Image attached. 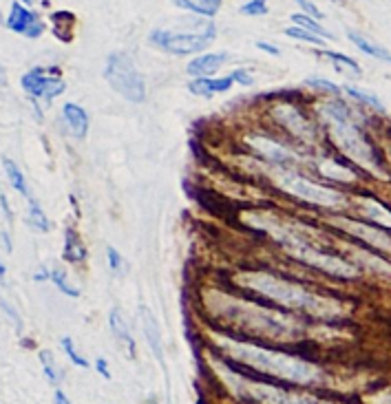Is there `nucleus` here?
<instances>
[{"label": "nucleus", "instance_id": "1", "mask_svg": "<svg viewBox=\"0 0 391 404\" xmlns=\"http://www.w3.org/2000/svg\"><path fill=\"white\" fill-rule=\"evenodd\" d=\"M221 349L228 356L241 361L243 365L274 378L292 380V383H318L320 380V371L314 365L303 363L292 356H285L281 351H270L263 347H252V345H241V343H223Z\"/></svg>", "mask_w": 391, "mask_h": 404}, {"label": "nucleus", "instance_id": "2", "mask_svg": "<svg viewBox=\"0 0 391 404\" xmlns=\"http://www.w3.org/2000/svg\"><path fill=\"white\" fill-rule=\"evenodd\" d=\"M325 118L332 126V138H334L336 146L347 155L352 162H356L358 166L372 170L376 175H385V166H382L378 150L374 148V144L370 140H367V135L354 124L347 106L338 100L327 102Z\"/></svg>", "mask_w": 391, "mask_h": 404}, {"label": "nucleus", "instance_id": "3", "mask_svg": "<svg viewBox=\"0 0 391 404\" xmlns=\"http://www.w3.org/2000/svg\"><path fill=\"white\" fill-rule=\"evenodd\" d=\"M243 285L257 289L259 294L272 299L274 303H279L283 307L303 309V311L314 314L318 318H334L340 309L336 303H332L327 299H320V296L312 294V291L298 287L290 281H283L279 276H272V274H248L243 279Z\"/></svg>", "mask_w": 391, "mask_h": 404}, {"label": "nucleus", "instance_id": "4", "mask_svg": "<svg viewBox=\"0 0 391 404\" xmlns=\"http://www.w3.org/2000/svg\"><path fill=\"white\" fill-rule=\"evenodd\" d=\"M104 78L111 84L113 91L120 93L124 100H128L133 104H142L146 100L144 78H142L140 71H137V66L131 60V56H126L122 51L111 53L108 60H106Z\"/></svg>", "mask_w": 391, "mask_h": 404}, {"label": "nucleus", "instance_id": "5", "mask_svg": "<svg viewBox=\"0 0 391 404\" xmlns=\"http://www.w3.org/2000/svg\"><path fill=\"white\" fill-rule=\"evenodd\" d=\"M285 245H288V250L296 257V259H301L305 261L308 265L316 267V269H323V272L327 274H334V276H342V279H354L358 274V269L347 263V261H342L334 254H327L323 250H318L314 248V245L301 241L298 237H283L281 239Z\"/></svg>", "mask_w": 391, "mask_h": 404}, {"label": "nucleus", "instance_id": "6", "mask_svg": "<svg viewBox=\"0 0 391 404\" xmlns=\"http://www.w3.org/2000/svg\"><path fill=\"white\" fill-rule=\"evenodd\" d=\"M215 38V25H210L201 33H175L168 29H155L151 33V42L162 51H168L173 56H191L197 51H203Z\"/></svg>", "mask_w": 391, "mask_h": 404}, {"label": "nucleus", "instance_id": "7", "mask_svg": "<svg viewBox=\"0 0 391 404\" xmlns=\"http://www.w3.org/2000/svg\"><path fill=\"white\" fill-rule=\"evenodd\" d=\"M283 188L290 190L294 197L303 199V201H310V204H316V206H330V208H336V206H342L345 204V197L334 190V188H327V186H318V184H312L310 179L305 177H298V175H290L283 179Z\"/></svg>", "mask_w": 391, "mask_h": 404}, {"label": "nucleus", "instance_id": "8", "mask_svg": "<svg viewBox=\"0 0 391 404\" xmlns=\"http://www.w3.org/2000/svg\"><path fill=\"white\" fill-rule=\"evenodd\" d=\"M22 88L31 95V98H42V100H54L60 93H64L66 82L62 80L58 69H44V66H38V69H31L29 73L22 76L20 80Z\"/></svg>", "mask_w": 391, "mask_h": 404}, {"label": "nucleus", "instance_id": "9", "mask_svg": "<svg viewBox=\"0 0 391 404\" xmlns=\"http://www.w3.org/2000/svg\"><path fill=\"white\" fill-rule=\"evenodd\" d=\"M243 395L252 398L257 404H327L320 402L316 398H308V395H292L285 393L281 389L274 387H263V385H252V387H243Z\"/></svg>", "mask_w": 391, "mask_h": 404}, {"label": "nucleus", "instance_id": "10", "mask_svg": "<svg viewBox=\"0 0 391 404\" xmlns=\"http://www.w3.org/2000/svg\"><path fill=\"white\" fill-rule=\"evenodd\" d=\"M7 27L14 33L27 36V38H38L44 31V25L40 22L38 14L31 11L25 3H18V0L11 5L9 18H7Z\"/></svg>", "mask_w": 391, "mask_h": 404}, {"label": "nucleus", "instance_id": "11", "mask_svg": "<svg viewBox=\"0 0 391 404\" xmlns=\"http://www.w3.org/2000/svg\"><path fill=\"white\" fill-rule=\"evenodd\" d=\"M338 226L345 232H350L352 237L374 245V248L391 252V239H389V234L382 232V228L374 226V223H370V221H340Z\"/></svg>", "mask_w": 391, "mask_h": 404}, {"label": "nucleus", "instance_id": "12", "mask_svg": "<svg viewBox=\"0 0 391 404\" xmlns=\"http://www.w3.org/2000/svg\"><path fill=\"white\" fill-rule=\"evenodd\" d=\"M140 321H142V329H144V336H146V341H148V347H151V351L155 353L157 363L162 365V369H164V367H166V363H164L162 331H159L157 321H155V316H153V311H151L146 305H142V307H140Z\"/></svg>", "mask_w": 391, "mask_h": 404}, {"label": "nucleus", "instance_id": "13", "mask_svg": "<svg viewBox=\"0 0 391 404\" xmlns=\"http://www.w3.org/2000/svg\"><path fill=\"white\" fill-rule=\"evenodd\" d=\"M235 84L233 76H225V78H195L188 84V91L197 98H213L217 93H225L230 91V86Z\"/></svg>", "mask_w": 391, "mask_h": 404}, {"label": "nucleus", "instance_id": "14", "mask_svg": "<svg viewBox=\"0 0 391 404\" xmlns=\"http://www.w3.org/2000/svg\"><path fill=\"white\" fill-rule=\"evenodd\" d=\"M62 118L68 126V130H71L73 138L78 140H84L86 133H88V113L80 106V104H73L68 102L62 106Z\"/></svg>", "mask_w": 391, "mask_h": 404}, {"label": "nucleus", "instance_id": "15", "mask_svg": "<svg viewBox=\"0 0 391 404\" xmlns=\"http://www.w3.org/2000/svg\"><path fill=\"white\" fill-rule=\"evenodd\" d=\"M223 62H225L223 53H203L188 62L186 71L195 78H210L213 73H217L221 69Z\"/></svg>", "mask_w": 391, "mask_h": 404}, {"label": "nucleus", "instance_id": "16", "mask_svg": "<svg viewBox=\"0 0 391 404\" xmlns=\"http://www.w3.org/2000/svg\"><path fill=\"white\" fill-rule=\"evenodd\" d=\"M62 259L66 263H82L86 259V248H84V243L80 239V234L73 230V228H66L64 230V248H62Z\"/></svg>", "mask_w": 391, "mask_h": 404}, {"label": "nucleus", "instance_id": "17", "mask_svg": "<svg viewBox=\"0 0 391 404\" xmlns=\"http://www.w3.org/2000/svg\"><path fill=\"white\" fill-rule=\"evenodd\" d=\"M108 325H111V331H113L115 338L122 341V343L126 345L128 356H131V358H135V353H137V349H135V341H133L131 329H128V325L124 323L122 314H120L118 309H111V314H108Z\"/></svg>", "mask_w": 391, "mask_h": 404}, {"label": "nucleus", "instance_id": "18", "mask_svg": "<svg viewBox=\"0 0 391 404\" xmlns=\"http://www.w3.org/2000/svg\"><path fill=\"white\" fill-rule=\"evenodd\" d=\"M347 38L356 44V47H358L365 56H372V58H376V60H382V62H389V64H391V51H387L382 44H376V42H372L370 38H365V36H360V33H356V31H347Z\"/></svg>", "mask_w": 391, "mask_h": 404}, {"label": "nucleus", "instance_id": "19", "mask_svg": "<svg viewBox=\"0 0 391 404\" xmlns=\"http://www.w3.org/2000/svg\"><path fill=\"white\" fill-rule=\"evenodd\" d=\"M365 219L374 223V226H385V228H391V210L380 204V201H362V206H360Z\"/></svg>", "mask_w": 391, "mask_h": 404}, {"label": "nucleus", "instance_id": "20", "mask_svg": "<svg viewBox=\"0 0 391 404\" xmlns=\"http://www.w3.org/2000/svg\"><path fill=\"white\" fill-rule=\"evenodd\" d=\"M27 226L36 232H49L51 230V223L44 214V210L40 208V204L36 199L29 197V212H27Z\"/></svg>", "mask_w": 391, "mask_h": 404}, {"label": "nucleus", "instance_id": "21", "mask_svg": "<svg viewBox=\"0 0 391 404\" xmlns=\"http://www.w3.org/2000/svg\"><path fill=\"white\" fill-rule=\"evenodd\" d=\"M279 113H283V115H288V120L285 118H281V120H285L288 122V128L290 130H294L296 135H301V138H310V124H308V120L298 113V110H292V106H285V108H279Z\"/></svg>", "mask_w": 391, "mask_h": 404}, {"label": "nucleus", "instance_id": "22", "mask_svg": "<svg viewBox=\"0 0 391 404\" xmlns=\"http://www.w3.org/2000/svg\"><path fill=\"white\" fill-rule=\"evenodd\" d=\"M342 91L347 93L350 98H354L356 102H360V104H365V106H370V108H374V110H378V113H385V106H382V102L374 95V93H370V91H362V88H358V86H342Z\"/></svg>", "mask_w": 391, "mask_h": 404}, {"label": "nucleus", "instance_id": "23", "mask_svg": "<svg viewBox=\"0 0 391 404\" xmlns=\"http://www.w3.org/2000/svg\"><path fill=\"white\" fill-rule=\"evenodd\" d=\"M3 166H5V172H7V179H9V184L14 186V190H18L22 197H27L29 199V188H27V179L25 175L20 172V168L11 162V160H3Z\"/></svg>", "mask_w": 391, "mask_h": 404}, {"label": "nucleus", "instance_id": "24", "mask_svg": "<svg viewBox=\"0 0 391 404\" xmlns=\"http://www.w3.org/2000/svg\"><path fill=\"white\" fill-rule=\"evenodd\" d=\"M323 56H325L330 62H334V66H336V69H340V71H350V73H354V76H360V73H362L360 64H358L354 58H350V56L336 53V51H323Z\"/></svg>", "mask_w": 391, "mask_h": 404}, {"label": "nucleus", "instance_id": "25", "mask_svg": "<svg viewBox=\"0 0 391 404\" xmlns=\"http://www.w3.org/2000/svg\"><path fill=\"white\" fill-rule=\"evenodd\" d=\"M292 20L296 22V25H301V29H308V31H312V33H316V36H320V38H332V33L330 31H325L323 27L318 25V20H314L312 16H308V14H294L292 16Z\"/></svg>", "mask_w": 391, "mask_h": 404}, {"label": "nucleus", "instance_id": "26", "mask_svg": "<svg viewBox=\"0 0 391 404\" xmlns=\"http://www.w3.org/2000/svg\"><path fill=\"white\" fill-rule=\"evenodd\" d=\"M49 281L62 291V294H66V296H71V299H78L80 296V289L78 287H73L71 283L66 281V272H62V269H51V276H49Z\"/></svg>", "mask_w": 391, "mask_h": 404}, {"label": "nucleus", "instance_id": "27", "mask_svg": "<svg viewBox=\"0 0 391 404\" xmlns=\"http://www.w3.org/2000/svg\"><path fill=\"white\" fill-rule=\"evenodd\" d=\"M259 150L263 152V155H268L272 162H277V164H285L288 160H290V155L279 146V144H274V142H270V140H261L259 142Z\"/></svg>", "mask_w": 391, "mask_h": 404}, {"label": "nucleus", "instance_id": "28", "mask_svg": "<svg viewBox=\"0 0 391 404\" xmlns=\"http://www.w3.org/2000/svg\"><path fill=\"white\" fill-rule=\"evenodd\" d=\"M51 22H54V31H56V36L62 40V36H64L62 29L73 31L76 18H73V14H68V11H56V14L51 16Z\"/></svg>", "mask_w": 391, "mask_h": 404}, {"label": "nucleus", "instance_id": "29", "mask_svg": "<svg viewBox=\"0 0 391 404\" xmlns=\"http://www.w3.org/2000/svg\"><path fill=\"white\" fill-rule=\"evenodd\" d=\"M40 363H42L44 375H47V380H49V383L58 385V383H60V371L56 369V363H54V353H51V351H40Z\"/></svg>", "mask_w": 391, "mask_h": 404}, {"label": "nucleus", "instance_id": "30", "mask_svg": "<svg viewBox=\"0 0 391 404\" xmlns=\"http://www.w3.org/2000/svg\"><path fill=\"white\" fill-rule=\"evenodd\" d=\"M285 36L296 38V40H303V42H310V44H314V47H323V42H325L320 36H316V33H312L308 29H301V27H288Z\"/></svg>", "mask_w": 391, "mask_h": 404}, {"label": "nucleus", "instance_id": "31", "mask_svg": "<svg viewBox=\"0 0 391 404\" xmlns=\"http://www.w3.org/2000/svg\"><path fill=\"white\" fill-rule=\"evenodd\" d=\"M60 345H62L64 353L68 356V361H71L73 365H78V367H82V369H86V367H88V363H86V358L78 353V349H76L73 341H71V338H68V336H66V338H62V341H60Z\"/></svg>", "mask_w": 391, "mask_h": 404}, {"label": "nucleus", "instance_id": "32", "mask_svg": "<svg viewBox=\"0 0 391 404\" xmlns=\"http://www.w3.org/2000/svg\"><path fill=\"white\" fill-rule=\"evenodd\" d=\"M305 82H308V86L318 88V91H325V93H332L334 98H338V95H340V91H342V88H340V86H336L334 82H330V80H325V78H318V76L308 78Z\"/></svg>", "mask_w": 391, "mask_h": 404}, {"label": "nucleus", "instance_id": "33", "mask_svg": "<svg viewBox=\"0 0 391 404\" xmlns=\"http://www.w3.org/2000/svg\"><path fill=\"white\" fill-rule=\"evenodd\" d=\"M241 14L243 16H265L268 14V3L265 0H250L241 7Z\"/></svg>", "mask_w": 391, "mask_h": 404}, {"label": "nucleus", "instance_id": "34", "mask_svg": "<svg viewBox=\"0 0 391 404\" xmlns=\"http://www.w3.org/2000/svg\"><path fill=\"white\" fill-rule=\"evenodd\" d=\"M106 257H108V267H111V272L115 274H120L122 272V267H124V261H122V254L113 248V245H108L106 248Z\"/></svg>", "mask_w": 391, "mask_h": 404}, {"label": "nucleus", "instance_id": "35", "mask_svg": "<svg viewBox=\"0 0 391 404\" xmlns=\"http://www.w3.org/2000/svg\"><path fill=\"white\" fill-rule=\"evenodd\" d=\"M199 5H201V9L205 11V18H213V16L219 11L221 0H199Z\"/></svg>", "mask_w": 391, "mask_h": 404}, {"label": "nucleus", "instance_id": "36", "mask_svg": "<svg viewBox=\"0 0 391 404\" xmlns=\"http://www.w3.org/2000/svg\"><path fill=\"white\" fill-rule=\"evenodd\" d=\"M230 76H233L235 82H239V84H243V86H252V84H255V78H252L245 69H237V71H233Z\"/></svg>", "mask_w": 391, "mask_h": 404}, {"label": "nucleus", "instance_id": "37", "mask_svg": "<svg viewBox=\"0 0 391 404\" xmlns=\"http://www.w3.org/2000/svg\"><path fill=\"white\" fill-rule=\"evenodd\" d=\"M298 7H301L308 16H314V18H323V11H320L314 3H310V0H296Z\"/></svg>", "mask_w": 391, "mask_h": 404}, {"label": "nucleus", "instance_id": "38", "mask_svg": "<svg viewBox=\"0 0 391 404\" xmlns=\"http://www.w3.org/2000/svg\"><path fill=\"white\" fill-rule=\"evenodd\" d=\"M96 369H98V373H100L104 380H111V369H108V363L104 361V358H98V361H96Z\"/></svg>", "mask_w": 391, "mask_h": 404}, {"label": "nucleus", "instance_id": "39", "mask_svg": "<svg viewBox=\"0 0 391 404\" xmlns=\"http://www.w3.org/2000/svg\"><path fill=\"white\" fill-rule=\"evenodd\" d=\"M257 49H261V51H265L270 56H279L281 53L277 47H272V44H268V42H257Z\"/></svg>", "mask_w": 391, "mask_h": 404}, {"label": "nucleus", "instance_id": "40", "mask_svg": "<svg viewBox=\"0 0 391 404\" xmlns=\"http://www.w3.org/2000/svg\"><path fill=\"white\" fill-rule=\"evenodd\" d=\"M56 404H71V400H68L62 391H56Z\"/></svg>", "mask_w": 391, "mask_h": 404}, {"label": "nucleus", "instance_id": "41", "mask_svg": "<svg viewBox=\"0 0 391 404\" xmlns=\"http://www.w3.org/2000/svg\"><path fill=\"white\" fill-rule=\"evenodd\" d=\"M5 274H7V267H5L3 263H0V281H3V279H5Z\"/></svg>", "mask_w": 391, "mask_h": 404}, {"label": "nucleus", "instance_id": "42", "mask_svg": "<svg viewBox=\"0 0 391 404\" xmlns=\"http://www.w3.org/2000/svg\"><path fill=\"white\" fill-rule=\"evenodd\" d=\"M3 82H5V71L0 69V84H3Z\"/></svg>", "mask_w": 391, "mask_h": 404}, {"label": "nucleus", "instance_id": "43", "mask_svg": "<svg viewBox=\"0 0 391 404\" xmlns=\"http://www.w3.org/2000/svg\"><path fill=\"white\" fill-rule=\"evenodd\" d=\"M18 3H25V5H29V0H18Z\"/></svg>", "mask_w": 391, "mask_h": 404}]
</instances>
